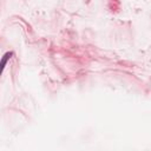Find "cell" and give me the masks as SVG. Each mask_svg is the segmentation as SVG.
I'll return each instance as SVG.
<instances>
[{"label":"cell","instance_id":"cell-1","mask_svg":"<svg viewBox=\"0 0 151 151\" xmlns=\"http://www.w3.org/2000/svg\"><path fill=\"white\" fill-rule=\"evenodd\" d=\"M12 52H7V53L4 56V58H3V60H1V67H3V70H4V67L6 66V63H7V60L10 58H11V56H12Z\"/></svg>","mask_w":151,"mask_h":151}]
</instances>
